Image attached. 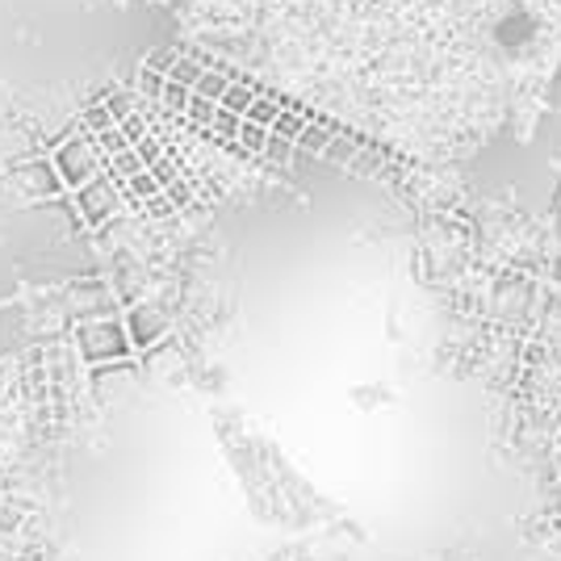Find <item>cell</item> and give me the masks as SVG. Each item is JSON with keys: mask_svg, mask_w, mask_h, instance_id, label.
Wrapping results in <instances>:
<instances>
[{"mask_svg": "<svg viewBox=\"0 0 561 561\" xmlns=\"http://www.w3.org/2000/svg\"><path fill=\"white\" fill-rule=\"evenodd\" d=\"M76 348L89 365H122L130 356V340H126V328L117 319H89L76 331Z\"/></svg>", "mask_w": 561, "mask_h": 561, "instance_id": "cell-1", "label": "cell"}, {"mask_svg": "<svg viewBox=\"0 0 561 561\" xmlns=\"http://www.w3.org/2000/svg\"><path fill=\"white\" fill-rule=\"evenodd\" d=\"M50 168H55V176H59V185L64 188H80L89 185L96 172H101V156H96V139L93 135H71L55 147V156H50Z\"/></svg>", "mask_w": 561, "mask_h": 561, "instance_id": "cell-2", "label": "cell"}, {"mask_svg": "<svg viewBox=\"0 0 561 561\" xmlns=\"http://www.w3.org/2000/svg\"><path fill=\"white\" fill-rule=\"evenodd\" d=\"M76 210H80V218H84L89 227H105V222L122 210V193H117V185L105 172H96L89 185L76 188Z\"/></svg>", "mask_w": 561, "mask_h": 561, "instance_id": "cell-3", "label": "cell"}, {"mask_svg": "<svg viewBox=\"0 0 561 561\" xmlns=\"http://www.w3.org/2000/svg\"><path fill=\"white\" fill-rule=\"evenodd\" d=\"M126 340H130V348H151V344H160L168 331V314L160 310V306L142 302L135 306L130 314H126Z\"/></svg>", "mask_w": 561, "mask_h": 561, "instance_id": "cell-4", "label": "cell"}, {"mask_svg": "<svg viewBox=\"0 0 561 561\" xmlns=\"http://www.w3.org/2000/svg\"><path fill=\"white\" fill-rule=\"evenodd\" d=\"M18 185L30 193V197H38V202H50V197H59L64 193V185H59V176H55V168H50V160H25V164H18Z\"/></svg>", "mask_w": 561, "mask_h": 561, "instance_id": "cell-5", "label": "cell"}, {"mask_svg": "<svg viewBox=\"0 0 561 561\" xmlns=\"http://www.w3.org/2000/svg\"><path fill=\"white\" fill-rule=\"evenodd\" d=\"M533 142H537L540 156H549V160H558L561 164V110H545V114L537 117Z\"/></svg>", "mask_w": 561, "mask_h": 561, "instance_id": "cell-6", "label": "cell"}, {"mask_svg": "<svg viewBox=\"0 0 561 561\" xmlns=\"http://www.w3.org/2000/svg\"><path fill=\"white\" fill-rule=\"evenodd\" d=\"M256 96H264V89H260L256 80H248V76H234V71H231V89L222 93V101H218V105H222L227 114L243 117V114H248V105H252Z\"/></svg>", "mask_w": 561, "mask_h": 561, "instance_id": "cell-7", "label": "cell"}, {"mask_svg": "<svg viewBox=\"0 0 561 561\" xmlns=\"http://www.w3.org/2000/svg\"><path fill=\"white\" fill-rule=\"evenodd\" d=\"M25 340V314L18 306L0 310V352H13Z\"/></svg>", "mask_w": 561, "mask_h": 561, "instance_id": "cell-8", "label": "cell"}, {"mask_svg": "<svg viewBox=\"0 0 561 561\" xmlns=\"http://www.w3.org/2000/svg\"><path fill=\"white\" fill-rule=\"evenodd\" d=\"M231 89V71H222V68H206L202 71V80L193 84V96H206V101H222V93Z\"/></svg>", "mask_w": 561, "mask_h": 561, "instance_id": "cell-9", "label": "cell"}, {"mask_svg": "<svg viewBox=\"0 0 561 561\" xmlns=\"http://www.w3.org/2000/svg\"><path fill=\"white\" fill-rule=\"evenodd\" d=\"M280 110H285V101H277L273 93H264V96H256V101L248 105L243 122H252V126H264V130H273V122H277Z\"/></svg>", "mask_w": 561, "mask_h": 561, "instance_id": "cell-10", "label": "cell"}, {"mask_svg": "<svg viewBox=\"0 0 561 561\" xmlns=\"http://www.w3.org/2000/svg\"><path fill=\"white\" fill-rule=\"evenodd\" d=\"M306 130V110H289V105H285V110H280L277 114V122H273V130H268V135H277V139H298V135H302Z\"/></svg>", "mask_w": 561, "mask_h": 561, "instance_id": "cell-11", "label": "cell"}, {"mask_svg": "<svg viewBox=\"0 0 561 561\" xmlns=\"http://www.w3.org/2000/svg\"><path fill=\"white\" fill-rule=\"evenodd\" d=\"M80 130L84 135H105V130H114V117H110V110H105V101H93L89 110H84V117H80Z\"/></svg>", "mask_w": 561, "mask_h": 561, "instance_id": "cell-12", "label": "cell"}, {"mask_svg": "<svg viewBox=\"0 0 561 561\" xmlns=\"http://www.w3.org/2000/svg\"><path fill=\"white\" fill-rule=\"evenodd\" d=\"M202 59H193V55H181V59H176V64H172V71H168V80H172V84H185V89H193V84H197V80H202Z\"/></svg>", "mask_w": 561, "mask_h": 561, "instance_id": "cell-13", "label": "cell"}, {"mask_svg": "<svg viewBox=\"0 0 561 561\" xmlns=\"http://www.w3.org/2000/svg\"><path fill=\"white\" fill-rule=\"evenodd\" d=\"M234 142H239V151H243V156H260V151H264V142H268V130H264V126H252V122H243V126H239V135H234Z\"/></svg>", "mask_w": 561, "mask_h": 561, "instance_id": "cell-14", "label": "cell"}, {"mask_svg": "<svg viewBox=\"0 0 561 561\" xmlns=\"http://www.w3.org/2000/svg\"><path fill=\"white\" fill-rule=\"evenodd\" d=\"M239 126H243V117H234V114H227L222 105H218V114H214V122H210V139H222V142H231L234 135H239Z\"/></svg>", "mask_w": 561, "mask_h": 561, "instance_id": "cell-15", "label": "cell"}, {"mask_svg": "<svg viewBox=\"0 0 561 561\" xmlns=\"http://www.w3.org/2000/svg\"><path fill=\"white\" fill-rule=\"evenodd\" d=\"M214 114H218V105H214V101H206V96H188L185 117H188V122H193V126H202V130H210Z\"/></svg>", "mask_w": 561, "mask_h": 561, "instance_id": "cell-16", "label": "cell"}, {"mask_svg": "<svg viewBox=\"0 0 561 561\" xmlns=\"http://www.w3.org/2000/svg\"><path fill=\"white\" fill-rule=\"evenodd\" d=\"M122 151H130V142L122 139V130H105V135H96V156H101V164L105 160H114V156H122Z\"/></svg>", "mask_w": 561, "mask_h": 561, "instance_id": "cell-17", "label": "cell"}, {"mask_svg": "<svg viewBox=\"0 0 561 561\" xmlns=\"http://www.w3.org/2000/svg\"><path fill=\"white\" fill-rule=\"evenodd\" d=\"M188 96H193V89H185V84H172V80H168L164 93H160V105H164L168 114H185Z\"/></svg>", "mask_w": 561, "mask_h": 561, "instance_id": "cell-18", "label": "cell"}, {"mask_svg": "<svg viewBox=\"0 0 561 561\" xmlns=\"http://www.w3.org/2000/svg\"><path fill=\"white\" fill-rule=\"evenodd\" d=\"M117 130H122V139L130 142V147L151 135V126H147V114H139V110H135L130 117H122V122H117Z\"/></svg>", "mask_w": 561, "mask_h": 561, "instance_id": "cell-19", "label": "cell"}, {"mask_svg": "<svg viewBox=\"0 0 561 561\" xmlns=\"http://www.w3.org/2000/svg\"><path fill=\"white\" fill-rule=\"evenodd\" d=\"M101 101H105V110H110V117H114V126L122 122V117H130L135 110H139L130 93H110V96H101Z\"/></svg>", "mask_w": 561, "mask_h": 561, "instance_id": "cell-20", "label": "cell"}, {"mask_svg": "<svg viewBox=\"0 0 561 561\" xmlns=\"http://www.w3.org/2000/svg\"><path fill=\"white\" fill-rule=\"evenodd\" d=\"M260 156H264V160H273V164H289V160H294V142L268 135V142H264V151H260Z\"/></svg>", "mask_w": 561, "mask_h": 561, "instance_id": "cell-21", "label": "cell"}, {"mask_svg": "<svg viewBox=\"0 0 561 561\" xmlns=\"http://www.w3.org/2000/svg\"><path fill=\"white\" fill-rule=\"evenodd\" d=\"M164 84H168V76H160V71H151V68L139 71V93L147 96V101H160Z\"/></svg>", "mask_w": 561, "mask_h": 561, "instance_id": "cell-22", "label": "cell"}, {"mask_svg": "<svg viewBox=\"0 0 561 561\" xmlns=\"http://www.w3.org/2000/svg\"><path fill=\"white\" fill-rule=\"evenodd\" d=\"M323 156H328V160H340V164H348L352 156H356V142H352V135H331Z\"/></svg>", "mask_w": 561, "mask_h": 561, "instance_id": "cell-23", "label": "cell"}, {"mask_svg": "<svg viewBox=\"0 0 561 561\" xmlns=\"http://www.w3.org/2000/svg\"><path fill=\"white\" fill-rule=\"evenodd\" d=\"M147 172H151V176H156V185H160V193H164V188L172 185V181H181V168L172 164V160H168V156H160V160H156V164L147 168Z\"/></svg>", "mask_w": 561, "mask_h": 561, "instance_id": "cell-24", "label": "cell"}, {"mask_svg": "<svg viewBox=\"0 0 561 561\" xmlns=\"http://www.w3.org/2000/svg\"><path fill=\"white\" fill-rule=\"evenodd\" d=\"M135 156L142 160V168H151L156 160H160V156H164V142L156 139V135H147V139L135 142Z\"/></svg>", "mask_w": 561, "mask_h": 561, "instance_id": "cell-25", "label": "cell"}, {"mask_svg": "<svg viewBox=\"0 0 561 561\" xmlns=\"http://www.w3.org/2000/svg\"><path fill=\"white\" fill-rule=\"evenodd\" d=\"M164 197L172 202V206H176V210H185L188 202H193V188H188V181L181 176V181H172V185L164 188Z\"/></svg>", "mask_w": 561, "mask_h": 561, "instance_id": "cell-26", "label": "cell"}, {"mask_svg": "<svg viewBox=\"0 0 561 561\" xmlns=\"http://www.w3.org/2000/svg\"><path fill=\"white\" fill-rule=\"evenodd\" d=\"M176 59H181V55H176V50H172V47H160V50H156V55H151V59H147V64H142V68H151V71H160V76H168V71H172V64H176Z\"/></svg>", "mask_w": 561, "mask_h": 561, "instance_id": "cell-27", "label": "cell"}, {"mask_svg": "<svg viewBox=\"0 0 561 561\" xmlns=\"http://www.w3.org/2000/svg\"><path fill=\"white\" fill-rule=\"evenodd\" d=\"M545 110H561V64L553 68L549 84H545Z\"/></svg>", "mask_w": 561, "mask_h": 561, "instance_id": "cell-28", "label": "cell"}, {"mask_svg": "<svg viewBox=\"0 0 561 561\" xmlns=\"http://www.w3.org/2000/svg\"><path fill=\"white\" fill-rule=\"evenodd\" d=\"M142 206H147V214H151V218H168V214H176V206L168 202L164 193H156V197H151V202H142Z\"/></svg>", "mask_w": 561, "mask_h": 561, "instance_id": "cell-29", "label": "cell"}, {"mask_svg": "<svg viewBox=\"0 0 561 561\" xmlns=\"http://www.w3.org/2000/svg\"><path fill=\"white\" fill-rule=\"evenodd\" d=\"M558 466H561V457H558Z\"/></svg>", "mask_w": 561, "mask_h": 561, "instance_id": "cell-30", "label": "cell"}]
</instances>
